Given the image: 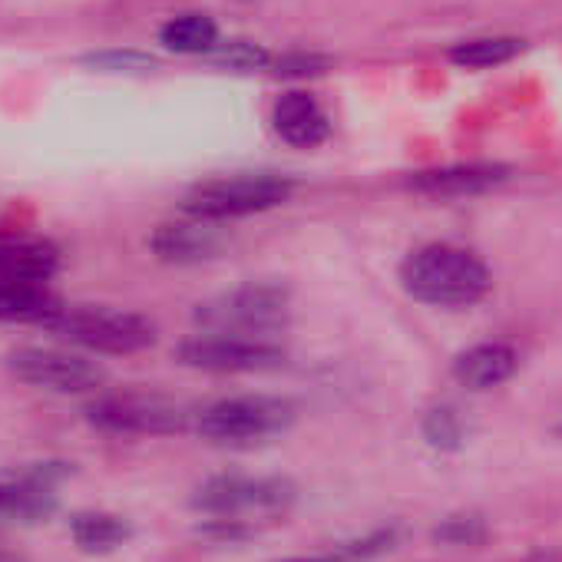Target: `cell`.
<instances>
[{
    "mask_svg": "<svg viewBox=\"0 0 562 562\" xmlns=\"http://www.w3.org/2000/svg\"><path fill=\"white\" fill-rule=\"evenodd\" d=\"M401 281L411 299L434 308H470L483 302L493 285L486 265L470 248L447 241L411 251L401 265Z\"/></svg>",
    "mask_w": 562,
    "mask_h": 562,
    "instance_id": "1",
    "label": "cell"
},
{
    "mask_svg": "<svg viewBox=\"0 0 562 562\" xmlns=\"http://www.w3.org/2000/svg\"><path fill=\"white\" fill-rule=\"evenodd\" d=\"M292 302L281 285H241L218 299H209L195 308V325L202 335H232L268 341V335L289 325Z\"/></svg>",
    "mask_w": 562,
    "mask_h": 562,
    "instance_id": "2",
    "label": "cell"
},
{
    "mask_svg": "<svg viewBox=\"0 0 562 562\" xmlns=\"http://www.w3.org/2000/svg\"><path fill=\"white\" fill-rule=\"evenodd\" d=\"M44 328L100 355H136L156 341V325L146 315L106 305H64Z\"/></svg>",
    "mask_w": 562,
    "mask_h": 562,
    "instance_id": "3",
    "label": "cell"
},
{
    "mask_svg": "<svg viewBox=\"0 0 562 562\" xmlns=\"http://www.w3.org/2000/svg\"><path fill=\"white\" fill-rule=\"evenodd\" d=\"M295 424V407L281 397L265 394H245V397H225L209 404L205 411H195V434H202L212 443H258L274 434H285Z\"/></svg>",
    "mask_w": 562,
    "mask_h": 562,
    "instance_id": "4",
    "label": "cell"
},
{
    "mask_svg": "<svg viewBox=\"0 0 562 562\" xmlns=\"http://www.w3.org/2000/svg\"><path fill=\"white\" fill-rule=\"evenodd\" d=\"M292 195V182L271 176V172H245V176H228V179H212L195 186L186 202L182 212L189 218H202V222H228V218H245L255 212H268L274 205H281Z\"/></svg>",
    "mask_w": 562,
    "mask_h": 562,
    "instance_id": "5",
    "label": "cell"
},
{
    "mask_svg": "<svg viewBox=\"0 0 562 562\" xmlns=\"http://www.w3.org/2000/svg\"><path fill=\"white\" fill-rule=\"evenodd\" d=\"M87 420L103 434L169 437L195 427V411L159 394H106L87 404Z\"/></svg>",
    "mask_w": 562,
    "mask_h": 562,
    "instance_id": "6",
    "label": "cell"
},
{
    "mask_svg": "<svg viewBox=\"0 0 562 562\" xmlns=\"http://www.w3.org/2000/svg\"><path fill=\"white\" fill-rule=\"evenodd\" d=\"M295 483L285 476H212L205 480L195 496L192 506L205 516L215 519H241V516H274L285 513L295 503ZM245 522V519H241Z\"/></svg>",
    "mask_w": 562,
    "mask_h": 562,
    "instance_id": "7",
    "label": "cell"
},
{
    "mask_svg": "<svg viewBox=\"0 0 562 562\" xmlns=\"http://www.w3.org/2000/svg\"><path fill=\"white\" fill-rule=\"evenodd\" d=\"M8 368L18 381L54 394H90L106 381L97 361L57 348H18L8 355Z\"/></svg>",
    "mask_w": 562,
    "mask_h": 562,
    "instance_id": "8",
    "label": "cell"
},
{
    "mask_svg": "<svg viewBox=\"0 0 562 562\" xmlns=\"http://www.w3.org/2000/svg\"><path fill=\"white\" fill-rule=\"evenodd\" d=\"M179 361L195 371L212 374H255L285 364V351L271 341L232 338V335H195L176 348Z\"/></svg>",
    "mask_w": 562,
    "mask_h": 562,
    "instance_id": "9",
    "label": "cell"
},
{
    "mask_svg": "<svg viewBox=\"0 0 562 562\" xmlns=\"http://www.w3.org/2000/svg\"><path fill=\"white\" fill-rule=\"evenodd\" d=\"M60 268V248L50 238L27 232H0V278L47 281Z\"/></svg>",
    "mask_w": 562,
    "mask_h": 562,
    "instance_id": "10",
    "label": "cell"
},
{
    "mask_svg": "<svg viewBox=\"0 0 562 562\" xmlns=\"http://www.w3.org/2000/svg\"><path fill=\"white\" fill-rule=\"evenodd\" d=\"M215 222L202 218H186V222H166L153 232L149 245L156 258L172 261V265H195L212 258L222 248V235L212 228Z\"/></svg>",
    "mask_w": 562,
    "mask_h": 562,
    "instance_id": "11",
    "label": "cell"
},
{
    "mask_svg": "<svg viewBox=\"0 0 562 562\" xmlns=\"http://www.w3.org/2000/svg\"><path fill=\"white\" fill-rule=\"evenodd\" d=\"M274 130H278V136L285 139V143L312 149V146L328 139L331 123H328V116H325V110L318 106L315 97L295 90V93H285V97L278 100V106H274Z\"/></svg>",
    "mask_w": 562,
    "mask_h": 562,
    "instance_id": "12",
    "label": "cell"
},
{
    "mask_svg": "<svg viewBox=\"0 0 562 562\" xmlns=\"http://www.w3.org/2000/svg\"><path fill=\"white\" fill-rule=\"evenodd\" d=\"M506 179H509L506 166L470 162V166H447V169L420 172L411 179V189L427 192V195H473V192H486Z\"/></svg>",
    "mask_w": 562,
    "mask_h": 562,
    "instance_id": "13",
    "label": "cell"
},
{
    "mask_svg": "<svg viewBox=\"0 0 562 562\" xmlns=\"http://www.w3.org/2000/svg\"><path fill=\"white\" fill-rule=\"evenodd\" d=\"M516 351L509 345H476L470 351H463L457 361H453V378L470 387V391H490V387H499L503 381H509L516 374Z\"/></svg>",
    "mask_w": 562,
    "mask_h": 562,
    "instance_id": "14",
    "label": "cell"
},
{
    "mask_svg": "<svg viewBox=\"0 0 562 562\" xmlns=\"http://www.w3.org/2000/svg\"><path fill=\"white\" fill-rule=\"evenodd\" d=\"M64 305L44 281L0 278V322H37L47 325Z\"/></svg>",
    "mask_w": 562,
    "mask_h": 562,
    "instance_id": "15",
    "label": "cell"
},
{
    "mask_svg": "<svg viewBox=\"0 0 562 562\" xmlns=\"http://www.w3.org/2000/svg\"><path fill=\"white\" fill-rule=\"evenodd\" d=\"M70 536L83 552H113L133 539V526L113 513H77L70 519Z\"/></svg>",
    "mask_w": 562,
    "mask_h": 562,
    "instance_id": "16",
    "label": "cell"
},
{
    "mask_svg": "<svg viewBox=\"0 0 562 562\" xmlns=\"http://www.w3.org/2000/svg\"><path fill=\"white\" fill-rule=\"evenodd\" d=\"M57 506V493L47 483H37L34 476L24 480H0V516H18V519H44Z\"/></svg>",
    "mask_w": 562,
    "mask_h": 562,
    "instance_id": "17",
    "label": "cell"
},
{
    "mask_svg": "<svg viewBox=\"0 0 562 562\" xmlns=\"http://www.w3.org/2000/svg\"><path fill=\"white\" fill-rule=\"evenodd\" d=\"M215 37H218V31H215L212 18H205V14L172 18L159 34L162 47L176 50V54H209L215 47Z\"/></svg>",
    "mask_w": 562,
    "mask_h": 562,
    "instance_id": "18",
    "label": "cell"
},
{
    "mask_svg": "<svg viewBox=\"0 0 562 562\" xmlns=\"http://www.w3.org/2000/svg\"><path fill=\"white\" fill-rule=\"evenodd\" d=\"M519 50H522V41H516V37H483V41L457 44L450 50V60L467 70H486V67L513 60Z\"/></svg>",
    "mask_w": 562,
    "mask_h": 562,
    "instance_id": "19",
    "label": "cell"
},
{
    "mask_svg": "<svg viewBox=\"0 0 562 562\" xmlns=\"http://www.w3.org/2000/svg\"><path fill=\"white\" fill-rule=\"evenodd\" d=\"M391 542H394V529H381V532L345 542V546H338L331 552H322V555H295V559H281V562H368V559L387 552Z\"/></svg>",
    "mask_w": 562,
    "mask_h": 562,
    "instance_id": "20",
    "label": "cell"
},
{
    "mask_svg": "<svg viewBox=\"0 0 562 562\" xmlns=\"http://www.w3.org/2000/svg\"><path fill=\"white\" fill-rule=\"evenodd\" d=\"M424 437L434 450H457L463 443V424L453 407H434L424 417Z\"/></svg>",
    "mask_w": 562,
    "mask_h": 562,
    "instance_id": "21",
    "label": "cell"
},
{
    "mask_svg": "<svg viewBox=\"0 0 562 562\" xmlns=\"http://www.w3.org/2000/svg\"><path fill=\"white\" fill-rule=\"evenodd\" d=\"M209 60L222 70H258L268 64V54L248 41H232V44H218L209 50Z\"/></svg>",
    "mask_w": 562,
    "mask_h": 562,
    "instance_id": "22",
    "label": "cell"
},
{
    "mask_svg": "<svg viewBox=\"0 0 562 562\" xmlns=\"http://www.w3.org/2000/svg\"><path fill=\"white\" fill-rule=\"evenodd\" d=\"M434 539L450 542V546H476L486 539V526L476 516H450L434 529Z\"/></svg>",
    "mask_w": 562,
    "mask_h": 562,
    "instance_id": "23",
    "label": "cell"
},
{
    "mask_svg": "<svg viewBox=\"0 0 562 562\" xmlns=\"http://www.w3.org/2000/svg\"><path fill=\"white\" fill-rule=\"evenodd\" d=\"M87 64H90V67H97V70H110V74H143V70H153V67H156V60H153V57L136 54V50H126V54H120V50L93 54Z\"/></svg>",
    "mask_w": 562,
    "mask_h": 562,
    "instance_id": "24",
    "label": "cell"
},
{
    "mask_svg": "<svg viewBox=\"0 0 562 562\" xmlns=\"http://www.w3.org/2000/svg\"><path fill=\"white\" fill-rule=\"evenodd\" d=\"M325 60L318 57H285L278 64V74H285V77H302V74H322Z\"/></svg>",
    "mask_w": 562,
    "mask_h": 562,
    "instance_id": "25",
    "label": "cell"
},
{
    "mask_svg": "<svg viewBox=\"0 0 562 562\" xmlns=\"http://www.w3.org/2000/svg\"><path fill=\"white\" fill-rule=\"evenodd\" d=\"M0 562H27V559H21V555H14V552H0Z\"/></svg>",
    "mask_w": 562,
    "mask_h": 562,
    "instance_id": "26",
    "label": "cell"
}]
</instances>
